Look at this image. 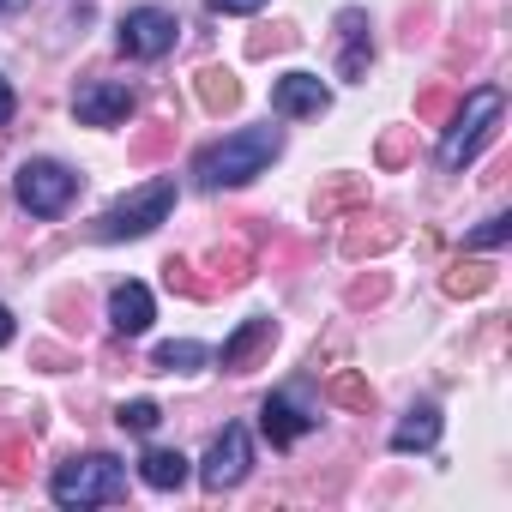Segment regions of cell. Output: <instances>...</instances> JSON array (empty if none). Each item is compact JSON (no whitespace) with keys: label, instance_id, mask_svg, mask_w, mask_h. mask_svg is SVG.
Returning <instances> with one entry per match:
<instances>
[{"label":"cell","instance_id":"6da1fadb","mask_svg":"<svg viewBox=\"0 0 512 512\" xmlns=\"http://www.w3.org/2000/svg\"><path fill=\"white\" fill-rule=\"evenodd\" d=\"M278 151H284V133H278V127H241V133L205 145V151L193 157V175H199V187H211V193H217V187H247L253 175L272 169Z\"/></svg>","mask_w":512,"mask_h":512},{"label":"cell","instance_id":"7a4b0ae2","mask_svg":"<svg viewBox=\"0 0 512 512\" xmlns=\"http://www.w3.org/2000/svg\"><path fill=\"white\" fill-rule=\"evenodd\" d=\"M49 494L55 506H115L127 500V464L109 458V452H91V458H67L55 476H49Z\"/></svg>","mask_w":512,"mask_h":512},{"label":"cell","instance_id":"3957f363","mask_svg":"<svg viewBox=\"0 0 512 512\" xmlns=\"http://www.w3.org/2000/svg\"><path fill=\"white\" fill-rule=\"evenodd\" d=\"M169 211H175V175H157V181L121 193V199L91 223V235H97V241H139V235H151L157 223H169Z\"/></svg>","mask_w":512,"mask_h":512},{"label":"cell","instance_id":"277c9868","mask_svg":"<svg viewBox=\"0 0 512 512\" xmlns=\"http://www.w3.org/2000/svg\"><path fill=\"white\" fill-rule=\"evenodd\" d=\"M500 109H506V97L494 91V85H476L470 97H464V115L446 127V139H440V163L446 169H458V163H470L476 151H482V139L494 133V121H500Z\"/></svg>","mask_w":512,"mask_h":512},{"label":"cell","instance_id":"5b68a950","mask_svg":"<svg viewBox=\"0 0 512 512\" xmlns=\"http://www.w3.org/2000/svg\"><path fill=\"white\" fill-rule=\"evenodd\" d=\"M73 193H79V175L67 169V163H25L19 169V205L31 211V217H61L67 205H73Z\"/></svg>","mask_w":512,"mask_h":512},{"label":"cell","instance_id":"8992f818","mask_svg":"<svg viewBox=\"0 0 512 512\" xmlns=\"http://www.w3.org/2000/svg\"><path fill=\"white\" fill-rule=\"evenodd\" d=\"M175 13H163V7H133L127 19H121V55H133V61H157V55H169L175 49Z\"/></svg>","mask_w":512,"mask_h":512},{"label":"cell","instance_id":"52a82bcc","mask_svg":"<svg viewBox=\"0 0 512 512\" xmlns=\"http://www.w3.org/2000/svg\"><path fill=\"white\" fill-rule=\"evenodd\" d=\"M247 464H253V446H247V428H223V434L211 440V452H205V464H199V482H205L211 494H223V488H235V482L247 476Z\"/></svg>","mask_w":512,"mask_h":512},{"label":"cell","instance_id":"ba28073f","mask_svg":"<svg viewBox=\"0 0 512 512\" xmlns=\"http://www.w3.org/2000/svg\"><path fill=\"white\" fill-rule=\"evenodd\" d=\"M272 109H278L284 121H314V115L332 109V91H326L320 73H284V79L272 85Z\"/></svg>","mask_w":512,"mask_h":512},{"label":"cell","instance_id":"9c48e42d","mask_svg":"<svg viewBox=\"0 0 512 512\" xmlns=\"http://www.w3.org/2000/svg\"><path fill=\"white\" fill-rule=\"evenodd\" d=\"M73 115H79L85 127H121V121L133 115V91L115 85V79H91V85H79Z\"/></svg>","mask_w":512,"mask_h":512},{"label":"cell","instance_id":"30bf717a","mask_svg":"<svg viewBox=\"0 0 512 512\" xmlns=\"http://www.w3.org/2000/svg\"><path fill=\"white\" fill-rule=\"evenodd\" d=\"M151 290L145 284H115V296H109V326L121 332V338H139L145 326H151Z\"/></svg>","mask_w":512,"mask_h":512},{"label":"cell","instance_id":"8fae6325","mask_svg":"<svg viewBox=\"0 0 512 512\" xmlns=\"http://www.w3.org/2000/svg\"><path fill=\"white\" fill-rule=\"evenodd\" d=\"M314 422H320V416L296 410L290 398H266V410H260V428H266V440H272V446H290V440H302Z\"/></svg>","mask_w":512,"mask_h":512},{"label":"cell","instance_id":"7c38bea8","mask_svg":"<svg viewBox=\"0 0 512 512\" xmlns=\"http://www.w3.org/2000/svg\"><path fill=\"white\" fill-rule=\"evenodd\" d=\"M440 440V410L434 404H410L404 422L392 428V452H428Z\"/></svg>","mask_w":512,"mask_h":512},{"label":"cell","instance_id":"4fadbf2b","mask_svg":"<svg viewBox=\"0 0 512 512\" xmlns=\"http://www.w3.org/2000/svg\"><path fill=\"white\" fill-rule=\"evenodd\" d=\"M187 470H193V464H187L175 446H145V458H139V482H145V488H163V494L181 488Z\"/></svg>","mask_w":512,"mask_h":512},{"label":"cell","instance_id":"5bb4252c","mask_svg":"<svg viewBox=\"0 0 512 512\" xmlns=\"http://www.w3.org/2000/svg\"><path fill=\"white\" fill-rule=\"evenodd\" d=\"M272 338H278V332H272V320H241V332L223 344V368H229V374H247V362L260 356Z\"/></svg>","mask_w":512,"mask_h":512},{"label":"cell","instance_id":"9a60e30c","mask_svg":"<svg viewBox=\"0 0 512 512\" xmlns=\"http://www.w3.org/2000/svg\"><path fill=\"white\" fill-rule=\"evenodd\" d=\"M205 362H211V350H205V344H193V338L157 344V356H151V368H163V374H193V368H205Z\"/></svg>","mask_w":512,"mask_h":512},{"label":"cell","instance_id":"2e32d148","mask_svg":"<svg viewBox=\"0 0 512 512\" xmlns=\"http://www.w3.org/2000/svg\"><path fill=\"white\" fill-rule=\"evenodd\" d=\"M338 25L350 31V49H344V79H362V73H368V55H374V49H362V43H356V37H362V13H344Z\"/></svg>","mask_w":512,"mask_h":512},{"label":"cell","instance_id":"e0dca14e","mask_svg":"<svg viewBox=\"0 0 512 512\" xmlns=\"http://www.w3.org/2000/svg\"><path fill=\"white\" fill-rule=\"evenodd\" d=\"M115 422H121L127 434H151V428L163 422V410H157L151 398H133V404H121V410H115Z\"/></svg>","mask_w":512,"mask_h":512},{"label":"cell","instance_id":"ac0fdd59","mask_svg":"<svg viewBox=\"0 0 512 512\" xmlns=\"http://www.w3.org/2000/svg\"><path fill=\"white\" fill-rule=\"evenodd\" d=\"M506 235H512V217H488V223L470 235V247H500Z\"/></svg>","mask_w":512,"mask_h":512},{"label":"cell","instance_id":"d6986e66","mask_svg":"<svg viewBox=\"0 0 512 512\" xmlns=\"http://www.w3.org/2000/svg\"><path fill=\"white\" fill-rule=\"evenodd\" d=\"M205 7H211L217 19H247V13H260L266 0H205Z\"/></svg>","mask_w":512,"mask_h":512},{"label":"cell","instance_id":"ffe728a7","mask_svg":"<svg viewBox=\"0 0 512 512\" xmlns=\"http://www.w3.org/2000/svg\"><path fill=\"white\" fill-rule=\"evenodd\" d=\"M13 109H19V97H13V85H7V79H0V127L13 121Z\"/></svg>","mask_w":512,"mask_h":512},{"label":"cell","instance_id":"44dd1931","mask_svg":"<svg viewBox=\"0 0 512 512\" xmlns=\"http://www.w3.org/2000/svg\"><path fill=\"white\" fill-rule=\"evenodd\" d=\"M13 332H19V326H13V314H7V308H0V350H7V344H13Z\"/></svg>","mask_w":512,"mask_h":512},{"label":"cell","instance_id":"7402d4cb","mask_svg":"<svg viewBox=\"0 0 512 512\" xmlns=\"http://www.w3.org/2000/svg\"><path fill=\"white\" fill-rule=\"evenodd\" d=\"M0 7H25V0H0Z\"/></svg>","mask_w":512,"mask_h":512}]
</instances>
